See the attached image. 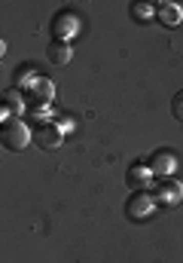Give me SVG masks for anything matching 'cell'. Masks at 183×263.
<instances>
[{"instance_id":"1","label":"cell","mask_w":183,"mask_h":263,"mask_svg":"<svg viewBox=\"0 0 183 263\" xmlns=\"http://www.w3.org/2000/svg\"><path fill=\"white\" fill-rule=\"evenodd\" d=\"M0 141H3V147L6 150H25V147H31V141H34V132L28 129L22 120H6L3 126H0Z\"/></svg>"},{"instance_id":"2","label":"cell","mask_w":183,"mask_h":263,"mask_svg":"<svg viewBox=\"0 0 183 263\" xmlns=\"http://www.w3.org/2000/svg\"><path fill=\"white\" fill-rule=\"evenodd\" d=\"M147 165H150V172H153L156 178H171V175L177 172L180 159H177V153H174V150H165V147H159V150H153V153H150Z\"/></svg>"},{"instance_id":"3","label":"cell","mask_w":183,"mask_h":263,"mask_svg":"<svg viewBox=\"0 0 183 263\" xmlns=\"http://www.w3.org/2000/svg\"><path fill=\"white\" fill-rule=\"evenodd\" d=\"M150 190H153V199L162 205H177L183 199V184L177 178H156Z\"/></svg>"},{"instance_id":"4","label":"cell","mask_w":183,"mask_h":263,"mask_svg":"<svg viewBox=\"0 0 183 263\" xmlns=\"http://www.w3.org/2000/svg\"><path fill=\"white\" fill-rule=\"evenodd\" d=\"M76 34H79V15H76V12L64 9V12H58V15L52 18V40L70 43Z\"/></svg>"},{"instance_id":"5","label":"cell","mask_w":183,"mask_h":263,"mask_svg":"<svg viewBox=\"0 0 183 263\" xmlns=\"http://www.w3.org/2000/svg\"><path fill=\"white\" fill-rule=\"evenodd\" d=\"M125 211H128V217H134V220H147L153 211H156V199L153 193H147V190H134L128 202H125Z\"/></svg>"},{"instance_id":"6","label":"cell","mask_w":183,"mask_h":263,"mask_svg":"<svg viewBox=\"0 0 183 263\" xmlns=\"http://www.w3.org/2000/svg\"><path fill=\"white\" fill-rule=\"evenodd\" d=\"M25 107H28V101H25V95H22V89H6L3 92V98H0V117H3V123L6 120H18L22 114H25Z\"/></svg>"},{"instance_id":"7","label":"cell","mask_w":183,"mask_h":263,"mask_svg":"<svg viewBox=\"0 0 183 263\" xmlns=\"http://www.w3.org/2000/svg\"><path fill=\"white\" fill-rule=\"evenodd\" d=\"M61 141H64V132L58 129L55 120L46 123V126H37V129H34V144H37L40 150H58Z\"/></svg>"},{"instance_id":"8","label":"cell","mask_w":183,"mask_h":263,"mask_svg":"<svg viewBox=\"0 0 183 263\" xmlns=\"http://www.w3.org/2000/svg\"><path fill=\"white\" fill-rule=\"evenodd\" d=\"M156 22L165 25V28H177L183 22L180 3H174V0H159V3H156Z\"/></svg>"},{"instance_id":"9","label":"cell","mask_w":183,"mask_h":263,"mask_svg":"<svg viewBox=\"0 0 183 263\" xmlns=\"http://www.w3.org/2000/svg\"><path fill=\"white\" fill-rule=\"evenodd\" d=\"M153 172H150V165L147 162H140V165H131L128 168V175H125V181H128V187H134V190H150L153 187Z\"/></svg>"},{"instance_id":"10","label":"cell","mask_w":183,"mask_h":263,"mask_svg":"<svg viewBox=\"0 0 183 263\" xmlns=\"http://www.w3.org/2000/svg\"><path fill=\"white\" fill-rule=\"evenodd\" d=\"M70 55H73V49H70V43H64V40H52L49 49H46V59L55 67H64L70 62Z\"/></svg>"},{"instance_id":"11","label":"cell","mask_w":183,"mask_h":263,"mask_svg":"<svg viewBox=\"0 0 183 263\" xmlns=\"http://www.w3.org/2000/svg\"><path fill=\"white\" fill-rule=\"evenodd\" d=\"M52 98H55V83H52V80H46V77H40V80H37V86L31 89V101L52 104Z\"/></svg>"},{"instance_id":"12","label":"cell","mask_w":183,"mask_h":263,"mask_svg":"<svg viewBox=\"0 0 183 263\" xmlns=\"http://www.w3.org/2000/svg\"><path fill=\"white\" fill-rule=\"evenodd\" d=\"M37 80H40V73L34 70V65H22V67H15V89H34L37 86Z\"/></svg>"},{"instance_id":"13","label":"cell","mask_w":183,"mask_h":263,"mask_svg":"<svg viewBox=\"0 0 183 263\" xmlns=\"http://www.w3.org/2000/svg\"><path fill=\"white\" fill-rule=\"evenodd\" d=\"M31 120H34V129L37 126H46L55 120V114L49 110V104H40V101H31Z\"/></svg>"},{"instance_id":"14","label":"cell","mask_w":183,"mask_h":263,"mask_svg":"<svg viewBox=\"0 0 183 263\" xmlns=\"http://www.w3.org/2000/svg\"><path fill=\"white\" fill-rule=\"evenodd\" d=\"M131 15H134V22L147 25V22H153V18H156V6H153V3H144V0H137V3H131Z\"/></svg>"},{"instance_id":"15","label":"cell","mask_w":183,"mask_h":263,"mask_svg":"<svg viewBox=\"0 0 183 263\" xmlns=\"http://www.w3.org/2000/svg\"><path fill=\"white\" fill-rule=\"evenodd\" d=\"M171 114H174L177 123H183V92H177V95L171 98Z\"/></svg>"},{"instance_id":"16","label":"cell","mask_w":183,"mask_h":263,"mask_svg":"<svg viewBox=\"0 0 183 263\" xmlns=\"http://www.w3.org/2000/svg\"><path fill=\"white\" fill-rule=\"evenodd\" d=\"M55 123H58V129L64 132V135L73 129V120H67V117H55Z\"/></svg>"}]
</instances>
